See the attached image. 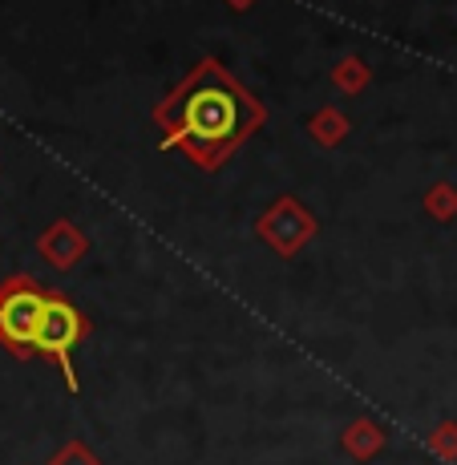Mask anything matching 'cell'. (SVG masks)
<instances>
[{"label": "cell", "mask_w": 457, "mask_h": 465, "mask_svg": "<svg viewBox=\"0 0 457 465\" xmlns=\"http://www.w3.org/2000/svg\"><path fill=\"white\" fill-rule=\"evenodd\" d=\"M158 122L194 163L219 166L263 122V110L235 85V77H227L219 65H203L158 110Z\"/></svg>", "instance_id": "obj_1"}, {"label": "cell", "mask_w": 457, "mask_h": 465, "mask_svg": "<svg viewBox=\"0 0 457 465\" xmlns=\"http://www.w3.org/2000/svg\"><path fill=\"white\" fill-rule=\"evenodd\" d=\"M41 292L33 288H8L0 296V336L13 348H37V328H41V312H45Z\"/></svg>", "instance_id": "obj_2"}, {"label": "cell", "mask_w": 457, "mask_h": 465, "mask_svg": "<svg viewBox=\"0 0 457 465\" xmlns=\"http://www.w3.org/2000/svg\"><path fill=\"white\" fill-rule=\"evenodd\" d=\"M82 332H85V328H82V316H77L74 303H65V300H57V296L45 300L41 328H37V352L57 356V361L65 364V372H69V356H74V348H77V340H82Z\"/></svg>", "instance_id": "obj_3"}]
</instances>
